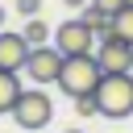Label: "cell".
<instances>
[{
    "label": "cell",
    "instance_id": "6da1fadb",
    "mask_svg": "<svg viewBox=\"0 0 133 133\" xmlns=\"http://www.w3.org/2000/svg\"><path fill=\"white\" fill-rule=\"evenodd\" d=\"M100 79H104V71H100V62H96V54H75V58H66L62 71H58V91L71 96V100H83V96H96Z\"/></svg>",
    "mask_w": 133,
    "mask_h": 133
},
{
    "label": "cell",
    "instance_id": "7a4b0ae2",
    "mask_svg": "<svg viewBox=\"0 0 133 133\" xmlns=\"http://www.w3.org/2000/svg\"><path fill=\"white\" fill-rule=\"evenodd\" d=\"M96 104H100V116H108V121L133 116V71L104 75L96 87Z\"/></svg>",
    "mask_w": 133,
    "mask_h": 133
},
{
    "label": "cell",
    "instance_id": "3957f363",
    "mask_svg": "<svg viewBox=\"0 0 133 133\" xmlns=\"http://www.w3.org/2000/svg\"><path fill=\"white\" fill-rule=\"evenodd\" d=\"M12 121H17V129H25V133H42V129L54 121L50 96H46L42 87H25L21 100H17V108H12Z\"/></svg>",
    "mask_w": 133,
    "mask_h": 133
},
{
    "label": "cell",
    "instance_id": "277c9868",
    "mask_svg": "<svg viewBox=\"0 0 133 133\" xmlns=\"http://www.w3.org/2000/svg\"><path fill=\"white\" fill-rule=\"evenodd\" d=\"M96 33H91V25L83 21V17H71V21H62L58 29H54V46L62 50V58H75V54H96Z\"/></svg>",
    "mask_w": 133,
    "mask_h": 133
},
{
    "label": "cell",
    "instance_id": "5b68a950",
    "mask_svg": "<svg viewBox=\"0 0 133 133\" xmlns=\"http://www.w3.org/2000/svg\"><path fill=\"white\" fill-rule=\"evenodd\" d=\"M62 50L50 42V46H33L29 50V58H25V71L21 75H29L37 87H46V83H58V71H62Z\"/></svg>",
    "mask_w": 133,
    "mask_h": 133
},
{
    "label": "cell",
    "instance_id": "8992f818",
    "mask_svg": "<svg viewBox=\"0 0 133 133\" xmlns=\"http://www.w3.org/2000/svg\"><path fill=\"white\" fill-rule=\"evenodd\" d=\"M96 62H100L104 75L133 71V42H125V37H116V33L100 37V42H96Z\"/></svg>",
    "mask_w": 133,
    "mask_h": 133
},
{
    "label": "cell",
    "instance_id": "52a82bcc",
    "mask_svg": "<svg viewBox=\"0 0 133 133\" xmlns=\"http://www.w3.org/2000/svg\"><path fill=\"white\" fill-rule=\"evenodd\" d=\"M29 42L25 33H12V29H0V71H25V58H29Z\"/></svg>",
    "mask_w": 133,
    "mask_h": 133
},
{
    "label": "cell",
    "instance_id": "ba28073f",
    "mask_svg": "<svg viewBox=\"0 0 133 133\" xmlns=\"http://www.w3.org/2000/svg\"><path fill=\"white\" fill-rule=\"evenodd\" d=\"M21 71H0V116H12L17 100H21Z\"/></svg>",
    "mask_w": 133,
    "mask_h": 133
},
{
    "label": "cell",
    "instance_id": "9c48e42d",
    "mask_svg": "<svg viewBox=\"0 0 133 133\" xmlns=\"http://www.w3.org/2000/svg\"><path fill=\"white\" fill-rule=\"evenodd\" d=\"M83 21L91 25V33H96V37H108V33H112V12H104V8H96V4H87V12H83Z\"/></svg>",
    "mask_w": 133,
    "mask_h": 133
},
{
    "label": "cell",
    "instance_id": "30bf717a",
    "mask_svg": "<svg viewBox=\"0 0 133 133\" xmlns=\"http://www.w3.org/2000/svg\"><path fill=\"white\" fill-rule=\"evenodd\" d=\"M21 33H25V42H29V46H50V25H46L42 17H29Z\"/></svg>",
    "mask_w": 133,
    "mask_h": 133
},
{
    "label": "cell",
    "instance_id": "8fae6325",
    "mask_svg": "<svg viewBox=\"0 0 133 133\" xmlns=\"http://www.w3.org/2000/svg\"><path fill=\"white\" fill-rule=\"evenodd\" d=\"M112 33L125 37V42H133V4H125L121 12H112Z\"/></svg>",
    "mask_w": 133,
    "mask_h": 133
},
{
    "label": "cell",
    "instance_id": "7c38bea8",
    "mask_svg": "<svg viewBox=\"0 0 133 133\" xmlns=\"http://www.w3.org/2000/svg\"><path fill=\"white\" fill-rule=\"evenodd\" d=\"M37 8H42V0H17V12L21 17H37Z\"/></svg>",
    "mask_w": 133,
    "mask_h": 133
},
{
    "label": "cell",
    "instance_id": "4fadbf2b",
    "mask_svg": "<svg viewBox=\"0 0 133 133\" xmlns=\"http://www.w3.org/2000/svg\"><path fill=\"white\" fill-rule=\"evenodd\" d=\"M87 4H96V8H104V12H121L129 0H87Z\"/></svg>",
    "mask_w": 133,
    "mask_h": 133
},
{
    "label": "cell",
    "instance_id": "5bb4252c",
    "mask_svg": "<svg viewBox=\"0 0 133 133\" xmlns=\"http://www.w3.org/2000/svg\"><path fill=\"white\" fill-rule=\"evenodd\" d=\"M0 25H4V8H0Z\"/></svg>",
    "mask_w": 133,
    "mask_h": 133
},
{
    "label": "cell",
    "instance_id": "9a60e30c",
    "mask_svg": "<svg viewBox=\"0 0 133 133\" xmlns=\"http://www.w3.org/2000/svg\"><path fill=\"white\" fill-rule=\"evenodd\" d=\"M66 4H83V0H66Z\"/></svg>",
    "mask_w": 133,
    "mask_h": 133
},
{
    "label": "cell",
    "instance_id": "2e32d148",
    "mask_svg": "<svg viewBox=\"0 0 133 133\" xmlns=\"http://www.w3.org/2000/svg\"><path fill=\"white\" fill-rule=\"evenodd\" d=\"M66 133H83V129H66Z\"/></svg>",
    "mask_w": 133,
    "mask_h": 133
},
{
    "label": "cell",
    "instance_id": "e0dca14e",
    "mask_svg": "<svg viewBox=\"0 0 133 133\" xmlns=\"http://www.w3.org/2000/svg\"><path fill=\"white\" fill-rule=\"evenodd\" d=\"M129 4H133V0H129Z\"/></svg>",
    "mask_w": 133,
    "mask_h": 133
}]
</instances>
